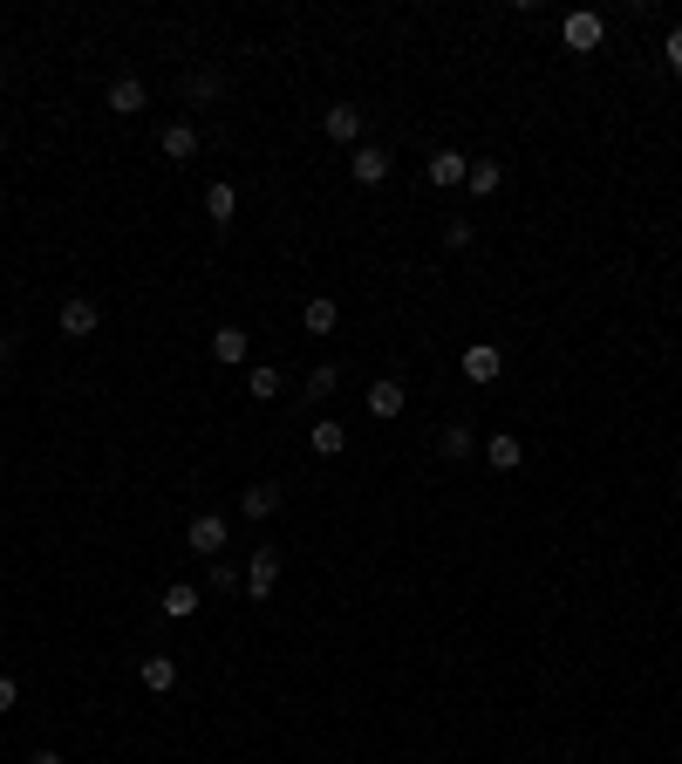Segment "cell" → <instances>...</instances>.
<instances>
[{"label": "cell", "mask_w": 682, "mask_h": 764, "mask_svg": "<svg viewBox=\"0 0 682 764\" xmlns=\"http://www.w3.org/2000/svg\"><path fill=\"white\" fill-rule=\"evenodd\" d=\"M226 519H219V512H198V519H191L185 526V546L191 553H198V560H219V553H226Z\"/></svg>", "instance_id": "cell-1"}, {"label": "cell", "mask_w": 682, "mask_h": 764, "mask_svg": "<svg viewBox=\"0 0 682 764\" xmlns=\"http://www.w3.org/2000/svg\"><path fill=\"white\" fill-rule=\"evenodd\" d=\"M96 328H103V307L89 301V294H69V301H62V335H69V342H89Z\"/></svg>", "instance_id": "cell-2"}, {"label": "cell", "mask_w": 682, "mask_h": 764, "mask_svg": "<svg viewBox=\"0 0 682 764\" xmlns=\"http://www.w3.org/2000/svg\"><path fill=\"white\" fill-rule=\"evenodd\" d=\"M348 178H355V185H382V178H389V151H382V144H355V151H348Z\"/></svg>", "instance_id": "cell-3"}, {"label": "cell", "mask_w": 682, "mask_h": 764, "mask_svg": "<svg viewBox=\"0 0 682 764\" xmlns=\"http://www.w3.org/2000/svg\"><path fill=\"white\" fill-rule=\"evenodd\" d=\"M273 587H280V546H260V553H253V567H246V594H253V601H266Z\"/></svg>", "instance_id": "cell-4"}, {"label": "cell", "mask_w": 682, "mask_h": 764, "mask_svg": "<svg viewBox=\"0 0 682 764\" xmlns=\"http://www.w3.org/2000/svg\"><path fill=\"white\" fill-rule=\"evenodd\" d=\"M560 41H567L573 55L601 48V14H587V7H580V14H567V21H560Z\"/></svg>", "instance_id": "cell-5"}, {"label": "cell", "mask_w": 682, "mask_h": 764, "mask_svg": "<svg viewBox=\"0 0 682 764\" xmlns=\"http://www.w3.org/2000/svg\"><path fill=\"white\" fill-rule=\"evenodd\" d=\"M321 130H328V137H335V144H348V151H355V144H362V130H369V123H362V110H355V103H335V110L321 116Z\"/></svg>", "instance_id": "cell-6"}, {"label": "cell", "mask_w": 682, "mask_h": 764, "mask_svg": "<svg viewBox=\"0 0 682 764\" xmlns=\"http://www.w3.org/2000/svg\"><path fill=\"white\" fill-rule=\"evenodd\" d=\"M423 178L451 191V185H464V178H471V157H464V151H437L430 164H423Z\"/></svg>", "instance_id": "cell-7"}, {"label": "cell", "mask_w": 682, "mask_h": 764, "mask_svg": "<svg viewBox=\"0 0 682 764\" xmlns=\"http://www.w3.org/2000/svg\"><path fill=\"white\" fill-rule=\"evenodd\" d=\"M198 144H205V137H198L191 123H164V137H157V151L171 157V164H191V157H198Z\"/></svg>", "instance_id": "cell-8"}, {"label": "cell", "mask_w": 682, "mask_h": 764, "mask_svg": "<svg viewBox=\"0 0 682 764\" xmlns=\"http://www.w3.org/2000/svg\"><path fill=\"white\" fill-rule=\"evenodd\" d=\"M232 212H239V191H232L226 178H212V185H205V219L219 232H232Z\"/></svg>", "instance_id": "cell-9"}, {"label": "cell", "mask_w": 682, "mask_h": 764, "mask_svg": "<svg viewBox=\"0 0 682 764\" xmlns=\"http://www.w3.org/2000/svg\"><path fill=\"white\" fill-rule=\"evenodd\" d=\"M403 403H410V389H403V382L389 376V382H369V417H403Z\"/></svg>", "instance_id": "cell-10"}, {"label": "cell", "mask_w": 682, "mask_h": 764, "mask_svg": "<svg viewBox=\"0 0 682 764\" xmlns=\"http://www.w3.org/2000/svg\"><path fill=\"white\" fill-rule=\"evenodd\" d=\"M485 464H492V471H519V464H526V444H519L512 430H498V437H485Z\"/></svg>", "instance_id": "cell-11"}, {"label": "cell", "mask_w": 682, "mask_h": 764, "mask_svg": "<svg viewBox=\"0 0 682 764\" xmlns=\"http://www.w3.org/2000/svg\"><path fill=\"white\" fill-rule=\"evenodd\" d=\"M301 328H307V335H335V328H341V301L314 294V301L301 307Z\"/></svg>", "instance_id": "cell-12"}, {"label": "cell", "mask_w": 682, "mask_h": 764, "mask_svg": "<svg viewBox=\"0 0 682 764\" xmlns=\"http://www.w3.org/2000/svg\"><path fill=\"white\" fill-rule=\"evenodd\" d=\"M471 451H478V437H471L464 423H444V430H437V458L444 464H464Z\"/></svg>", "instance_id": "cell-13"}, {"label": "cell", "mask_w": 682, "mask_h": 764, "mask_svg": "<svg viewBox=\"0 0 682 764\" xmlns=\"http://www.w3.org/2000/svg\"><path fill=\"white\" fill-rule=\"evenodd\" d=\"M144 103H151V89H144L137 76H116V82H110V110H116V116H137Z\"/></svg>", "instance_id": "cell-14"}, {"label": "cell", "mask_w": 682, "mask_h": 764, "mask_svg": "<svg viewBox=\"0 0 682 764\" xmlns=\"http://www.w3.org/2000/svg\"><path fill=\"white\" fill-rule=\"evenodd\" d=\"M157 608L171 614V621H191V614L205 608V594H198L191 580H178V587H164V601H157Z\"/></svg>", "instance_id": "cell-15"}, {"label": "cell", "mask_w": 682, "mask_h": 764, "mask_svg": "<svg viewBox=\"0 0 682 764\" xmlns=\"http://www.w3.org/2000/svg\"><path fill=\"white\" fill-rule=\"evenodd\" d=\"M498 369H505V355H498L492 342H478V348H464V376L471 382H492Z\"/></svg>", "instance_id": "cell-16"}, {"label": "cell", "mask_w": 682, "mask_h": 764, "mask_svg": "<svg viewBox=\"0 0 682 764\" xmlns=\"http://www.w3.org/2000/svg\"><path fill=\"white\" fill-rule=\"evenodd\" d=\"M226 96V76L219 69H191L185 76V103H219Z\"/></svg>", "instance_id": "cell-17"}, {"label": "cell", "mask_w": 682, "mask_h": 764, "mask_svg": "<svg viewBox=\"0 0 682 764\" xmlns=\"http://www.w3.org/2000/svg\"><path fill=\"white\" fill-rule=\"evenodd\" d=\"M137 683H144V689H157V696H164V689H178V662H171V655H144Z\"/></svg>", "instance_id": "cell-18"}, {"label": "cell", "mask_w": 682, "mask_h": 764, "mask_svg": "<svg viewBox=\"0 0 682 764\" xmlns=\"http://www.w3.org/2000/svg\"><path fill=\"white\" fill-rule=\"evenodd\" d=\"M246 328H212V355H219V362H226V369H239V362H246Z\"/></svg>", "instance_id": "cell-19"}, {"label": "cell", "mask_w": 682, "mask_h": 764, "mask_svg": "<svg viewBox=\"0 0 682 764\" xmlns=\"http://www.w3.org/2000/svg\"><path fill=\"white\" fill-rule=\"evenodd\" d=\"M239 512H246V519H273V512H280V485H246Z\"/></svg>", "instance_id": "cell-20"}, {"label": "cell", "mask_w": 682, "mask_h": 764, "mask_svg": "<svg viewBox=\"0 0 682 764\" xmlns=\"http://www.w3.org/2000/svg\"><path fill=\"white\" fill-rule=\"evenodd\" d=\"M246 396H253V403H273V396H280V369H273V362H253V369H246Z\"/></svg>", "instance_id": "cell-21"}, {"label": "cell", "mask_w": 682, "mask_h": 764, "mask_svg": "<svg viewBox=\"0 0 682 764\" xmlns=\"http://www.w3.org/2000/svg\"><path fill=\"white\" fill-rule=\"evenodd\" d=\"M341 444H348L341 423H314V430H307V451H314V458H341Z\"/></svg>", "instance_id": "cell-22"}, {"label": "cell", "mask_w": 682, "mask_h": 764, "mask_svg": "<svg viewBox=\"0 0 682 764\" xmlns=\"http://www.w3.org/2000/svg\"><path fill=\"white\" fill-rule=\"evenodd\" d=\"M301 389H307V403H328V396L341 389V369H335V362H321V369H307Z\"/></svg>", "instance_id": "cell-23"}, {"label": "cell", "mask_w": 682, "mask_h": 764, "mask_svg": "<svg viewBox=\"0 0 682 764\" xmlns=\"http://www.w3.org/2000/svg\"><path fill=\"white\" fill-rule=\"evenodd\" d=\"M464 185L478 191V198H492V191H498V185H505V171H498L492 157H471V178H464Z\"/></svg>", "instance_id": "cell-24"}, {"label": "cell", "mask_w": 682, "mask_h": 764, "mask_svg": "<svg viewBox=\"0 0 682 764\" xmlns=\"http://www.w3.org/2000/svg\"><path fill=\"white\" fill-rule=\"evenodd\" d=\"M471 239H478V226H471V219H451V226H444V246H451V253H464Z\"/></svg>", "instance_id": "cell-25"}, {"label": "cell", "mask_w": 682, "mask_h": 764, "mask_svg": "<svg viewBox=\"0 0 682 764\" xmlns=\"http://www.w3.org/2000/svg\"><path fill=\"white\" fill-rule=\"evenodd\" d=\"M205 587H212V594H232V567H226V560H212V573H205Z\"/></svg>", "instance_id": "cell-26"}, {"label": "cell", "mask_w": 682, "mask_h": 764, "mask_svg": "<svg viewBox=\"0 0 682 764\" xmlns=\"http://www.w3.org/2000/svg\"><path fill=\"white\" fill-rule=\"evenodd\" d=\"M662 55H669V69H682V28H669V41H662Z\"/></svg>", "instance_id": "cell-27"}, {"label": "cell", "mask_w": 682, "mask_h": 764, "mask_svg": "<svg viewBox=\"0 0 682 764\" xmlns=\"http://www.w3.org/2000/svg\"><path fill=\"white\" fill-rule=\"evenodd\" d=\"M14 696H21V689H14V676H0V710H14Z\"/></svg>", "instance_id": "cell-28"}, {"label": "cell", "mask_w": 682, "mask_h": 764, "mask_svg": "<svg viewBox=\"0 0 682 764\" xmlns=\"http://www.w3.org/2000/svg\"><path fill=\"white\" fill-rule=\"evenodd\" d=\"M28 764H69V758H62V751H48V744H41V751H35V758H28Z\"/></svg>", "instance_id": "cell-29"}, {"label": "cell", "mask_w": 682, "mask_h": 764, "mask_svg": "<svg viewBox=\"0 0 682 764\" xmlns=\"http://www.w3.org/2000/svg\"><path fill=\"white\" fill-rule=\"evenodd\" d=\"M7 355H14V335H0V362H7Z\"/></svg>", "instance_id": "cell-30"}, {"label": "cell", "mask_w": 682, "mask_h": 764, "mask_svg": "<svg viewBox=\"0 0 682 764\" xmlns=\"http://www.w3.org/2000/svg\"><path fill=\"white\" fill-rule=\"evenodd\" d=\"M676 82H682V69H676Z\"/></svg>", "instance_id": "cell-31"}]
</instances>
